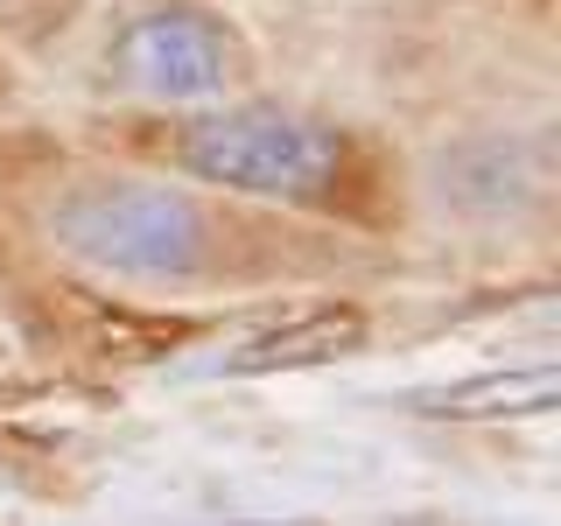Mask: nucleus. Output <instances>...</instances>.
I'll return each mask as SVG.
<instances>
[{
	"mask_svg": "<svg viewBox=\"0 0 561 526\" xmlns=\"http://www.w3.org/2000/svg\"><path fill=\"white\" fill-rule=\"evenodd\" d=\"M365 344V316L358 309H302L288 323H267V330H245L232 351H210V373H232V379H253V373H280V365H323L337 351H358Z\"/></svg>",
	"mask_w": 561,
	"mask_h": 526,
	"instance_id": "5",
	"label": "nucleus"
},
{
	"mask_svg": "<svg viewBox=\"0 0 561 526\" xmlns=\"http://www.w3.org/2000/svg\"><path fill=\"white\" fill-rule=\"evenodd\" d=\"M435 197L449 210H470V218H505V210L534 204L540 197V155L526 140H463V148L435 155Z\"/></svg>",
	"mask_w": 561,
	"mask_h": 526,
	"instance_id": "4",
	"label": "nucleus"
},
{
	"mask_svg": "<svg viewBox=\"0 0 561 526\" xmlns=\"http://www.w3.org/2000/svg\"><path fill=\"white\" fill-rule=\"evenodd\" d=\"M0 84H8V70H0Z\"/></svg>",
	"mask_w": 561,
	"mask_h": 526,
	"instance_id": "7",
	"label": "nucleus"
},
{
	"mask_svg": "<svg viewBox=\"0 0 561 526\" xmlns=\"http://www.w3.org/2000/svg\"><path fill=\"white\" fill-rule=\"evenodd\" d=\"M175 169L210 190H232V197L316 210L337 190L344 140L337 127L288 113V105H218L175 134Z\"/></svg>",
	"mask_w": 561,
	"mask_h": 526,
	"instance_id": "2",
	"label": "nucleus"
},
{
	"mask_svg": "<svg viewBox=\"0 0 561 526\" xmlns=\"http://www.w3.org/2000/svg\"><path fill=\"white\" fill-rule=\"evenodd\" d=\"M43 232L57 239L64 260L134 288H183L210 267V218L190 190L140 183V175H92L70 183L49 204Z\"/></svg>",
	"mask_w": 561,
	"mask_h": 526,
	"instance_id": "1",
	"label": "nucleus"
},
{
	"mask_svg": "<svg viewBox=\"0 0 561 526\" xmlns=\"http://www.w3.org/2000/svg\"><path fill=\"white\" fill-rule=\"evenodd\" d=\"M554 400V365H534V373L505 379V373H478L463 386H443V393H428L421 408H443L456 421H491V414H540Z\"/></svg>",
	"mask_w": 561,
	"mask_h": 526,
	"instance_id": "6",
	"label": "nucleus"
},
{
	"mask_svg": "<svg viewBox=\"0 0 561 526\" xmlns=\"http://www.w3.org/2000/svg\"><path fill=\"white\" fill-rule=\"evenodd\" d=\"M105 78L127 99L218 105L245 78V49L232 22L204 0H140L105 35Z\"/></svg>",
	"mask_w": 561,
	"mask_h": 526,
	"instance_id": "3",
	"label": "nucleus"
}]
</instances>
